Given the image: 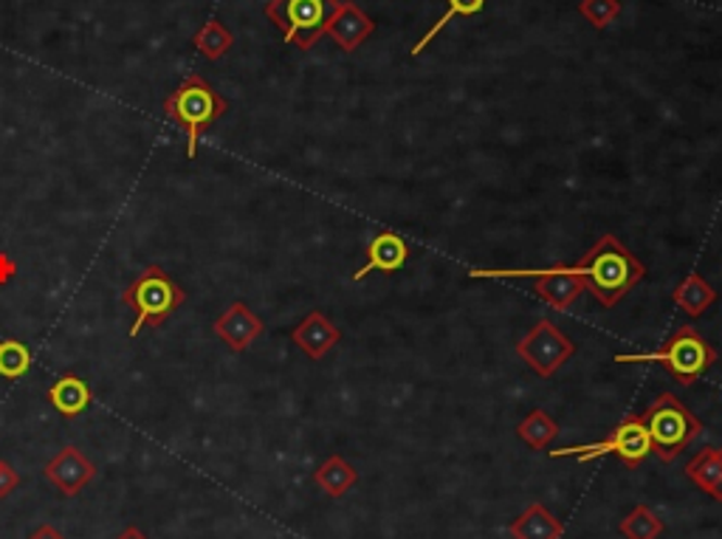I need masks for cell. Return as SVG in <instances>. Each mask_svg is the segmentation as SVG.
Listing matches in <instances>:
<instances>
[{"mask_svg": "<svg viewBox=\"0 0 722 539\" xmlns=\"http://www.w3.org/2000/svg\"><path fill=\"white\" fill-rule=\"evenodd\" d=\"M372 32H376V23H372V17H367V14L362 12L356 3H351V0H342L337 9V14L330 17L328 32H325V35L333 37L339 49L347 51V54H353V51H356L358 46H362V42L372 35Z\"/></svg>", "mask_w": 722, "mask_h": 539, "instance_id": "obj_14", "label": "cell"}, {"mask_svg": "<svg viewBox=\"0 0 722 539\" xmlns=\"http://www.w3.org/2000/svg\"><path fill=\"white\" fill-rule=\"evenodd\" d=\"M42 475H46L49 484H54L56 489L63 491L65 498H77L79 491L97 477V466L77 447H65L46 463Z\"/></svg>", "mask_w": 722, "mask_h": 539, "instance_id": "obj_10", "label": "cell"}, {"mask_svg": "<svg viewBox=\"0 0 722 539\" xmlns=\"http://www.w3.org/2000/svg\"><path fill=\"white\" fill-rule=\"evenodd\" d=\"M226 111H229V102H226L204 77H198V74H187L176 91L164 99V113H167L178 127H183V134H187V159H195L198 139H201L206 127L215 125Z\"/></svg>", "mask_w": 722, "mask_h": 539, "instance_id": "obj_2", "label": "cell"}, {"mask_svg": "<svg viewBox=\"0 0 722 539\" xmlns=\"http://www.w3.org/2000/svg\"><path fill=\"white\" fill-rule=\"evenodd\" d=\"M192 46H195L206 60H220V57L229 54V49L235 46V35L220 21H210L198 28Z\"/></svg>", "mask_w": 722, "mask_h": 539, "instance_id": "obj_22", "label": "cell"}, {"mask_svg": "<svg viewBox=\"0 0 722 539\" xmlns=\"http://www.w3.org/2000/svg\"><path fill=\"white\" fill-rule=\"evenodd\" d=\"M547 455L575 457L579 463L598 461V457L604 455H616L626 469H638L641 463L653 455V438H649V429H646L644 418L630 413L612 429L610 438H604V441L598 443H582V447H561L554 449V452H547Z\"/></svg>", "mask_w": 722, "mask_h": 539, "instance_id": "obj_8", "label": "cell"}, {"mask_svg": "<svg viewBox=\"0 0 722 539\" xmlns=\"http://www.w3.org/2000/svg\"><path fill=\"white\" fill-rule=\"evenodd\" d=\"M407 260H409L407 240L401 238V235H395V231L384 229L370 240V246H367V263L358 268L356 274H353V280L362 283L367 274H372V272L395 274L407 266Z\"/></svg>", "mask_w": 722, "mask_h": 539, "instance_id": "obj_12", "label": "cell"}, {"mask_svg": "<svg viewBox=\"0 0 722 539\" xmlns=\"http://www.w3.org/2000/svg\"><path fill=\"white\" fill-rule=\"evenodd\" d=\"M339 3L342 0H268L266 17L280 28L282 40L308 51L319 37H325Z\"/></svg>", "mask_w": 722, "mask_h": 539, "instance_id": "obj_7", "label": "cell"}, {"mask_svg": "<svg viewBox=\"0 0 722 539\" xmlns=\"http://www.w3.org/2000/svg\"><path fill=\"white\" fill-rule=\"evenodd\" d=\"M17 484H21V475H17L7 461H0V500L9 498V494L17 489Z\"/></svg>", "mask_w": 722, "mask_h": 539, "instance_id": "obj_26", "label": "cell"}, {"mask_svg": "<svg viewBox=\"0 0 722 539\" xmlns=\"http://www.w3.org/2000/svg\"><path fill=\"white\" fill-rule=\"evenodd\" d=\"M28 539H65V537L56 531L54 526H49V523H46V526H40L37 531H31V537H28Z\"/></svg>", "mask_w": 722, "mask_h": 539, "instance_id": "obj_28", "label": "cell"}, {"mask_svg": "<svg viewBox=\"0 0 722 539\" xmlns=\"http://www.w3.org/2000/svg\"><path fill=\"white\" fill-rule=\"evenodd\" d=\"M469 277L471 280H531L533 294L556 311H568L587 291V280L575 263L554 268H474Z\"/></svg>", "mask_w": 722, "mask_h": 539, "instance_id": "obj_6", "label": "cell"}, {"mask_svg": "<svg viewBox=\"0 0 722 539\" xmlns=\"http://www.w3.org/2000/svg\"><path fill=\"white\" fill-rule=\"evenodd\" d=\"M116 539H148V537H144V534H141L139 528H134V526H130V528H125V531H122L119 537H116Z\"/></svg>", "mask_w": 722, "mask_h": 539, "instance_id": "obj_29", "label": "cell"}, {"mask_svg": "<svg viewBox=\"0 0 722 539\" xmlns=\"http://www.w3.org/2000/svg\"><path fill=\"white\" fill-rule=\"evenodd\" d=\"M483 7H485V0H446V12H443L441 17H438V21L432 23V28H429L427 35L421 37V40L415 42V46H413V57L423 54V51L429 49V42L435 40V37L441 35L443 28L449 26V23L455 21V17H471V14L483 12Z\"/></svg>", "mask_w": 722, "mask_h": 539, "instance_id": "obj_21", "label": "cell"}, {"mask_svg": "<svg viewBox=\"0 0 722 539\" xmlns=\"http://www.w3.org/2000/svg\"><path fill=\"white\" fill-rule=\"evenodd\" d=\"M641 418L653 438V452L663 463L677 461L683 449L702 435V421L674 392H660Z\"/></svg>", "mask_w": 722, "mask_h": 539, "instance_id": "obj_4", "label": "cell"}, {"mask_svg": "<svg viewBox=\"0 0 722 539\" xmlns=\"http://www.w3.org/2000/svg\"><path fill=\"white\" fill-rule=\"evenodd\" d=\"M31 371V351L17 339H0V376L17 381Z\"/></svg>", "mask_w": 722, "mask_h": 539, "instance_id": "obj_24", "label": "cell"}, {"mask_svg": "<svg viewBox=\"0 0 722 539\" xmlns=\"http://www.w3.org/2000/svg\"><path fill=\"white\" fill-rule=\"evenodd\" d=\"M291 339H294V344L305 356L319 362V359H325L337 348L339 339H342V330L330 323V316H325L322 311H311V314L291 330Z\"/></svg>", "mask_w": 722, "mask_h": 539, "instance_id": "obj_13", "label": "cell"}, {"mask_svg": "<svg viewBox=\"0 0 722 539\" xmlns=\"http://www.w3.org/2000/svg\"><path fill=\"white\" fill-rule=\"evenodd\" d=\"M517 353L536 376L550 378L573 359L575 344L559 325H554L550 319H540L525 337L519 339Z\"/></svg>", "mask_w": 722, "mask_h": 539, "instance_id": "obj_9", "label": "cell"}, {"mask_svg": "<svg viewBox=\"0 0 722 539\" xmlns=\"http://www.w3.org/2000/svg\"><path fill=\"white\" fill-rule=\"evenodd\" d=\"M316 486L328 494V498H344L353 486L358 484V472L353 463L344 461L342 455H330L328 461L314 472Z\"/></svg>", "mask_w": 722, "mask_h": 539, "instance_id": "obj_19", "label": "cell"}, {"mask_svg": "<svg viewBox=\"0 0 722 539\" xmlns=\"http://www.w3.org/2000/svg\"><path fill=\"white\" fill-rule=\"evenodd\" d=\"M618 364H660L667 367L681 385H695L697 378L714 367L717 351L695 328H677L669 339H663L658 351L649 353H616Z\"/></svg>", "mask_w": 722, "mask_h": 539, "instance_id": "obj_3", "label": "cell"}, {"mask_svg": "<svg viewBox=\"0 0 722 539\" xmlns=\"http://www.w3.org/2000/svg\"><path fill=\"white\" fill-rule=\"evenodd\" d=\"M187 294H183V288L176 286V280L164 272L162 266H148L144 272L136 277L130 286L125 288V294H122V302L130 305L136 314L134 325H130V337L136 339L141 328H159L169 319V314L183 305Z\"/></svg>", "mask_w": 722, "mask_h": 539, "instance_id": "obj_5", "label": "cell"}, {"mask_svg": "<svg viewBox=\"0 0 722 539\" xmlns=\"http://www.w3.org/2000/svg\"><path fill=\"white\" fill-rule=\"evenodd\" d=\"M212 328H215L218 339L229 348V351L243 353L249 351V344H252L254 339H259V334L266 330V325H263V319H259L245 302H232V305L215 319Z\"/></svg>", "mask_w": 722, "mask_h": 539, "instance_id": "obj_11", "label": "cell"}, {"mask_svg": "<svg viewBox=\"0 0 722 539\" xmlns=\"http://www.w3.org/2000/svg\"><path fill=\"white\" fill-rule=\"evenodd\" d=\"M14 277H17V263L9 252H0V286H9Z\"/></svg>", "mask_w": 722, "mask_h": 539, "instance_id": "obj_27", "label": "cell"}, {"mask_svg": "<svg viewBox=\"0 0 722 539\" xmlns=\"http://www.w3.org/2000/svg\"><path fill=\"white\" fill-rule=\"evenodd\" d=\"M49 401L60 415H65V418H77V415H83L85 410L91 406L93 392L85 378L68 373V376L56 378L54 385L49 387Z\"/></svg>", "mask_w": 722, "mask_h": 539, "instance_id": "obj_15", "label": "cell"}, {"mask_svg": "<svg viewBox=\"0 0 722 539\" xmlns=\"http://www.w3.org/2000/svg\"><path fill=\"white\" fill-rule=\"evenodd\" d=\"M688 480L700 491H706L711 500L722 503V449L706 447L700 449L686 466Z\"/></svg>", "mask_w": 722, "mask_h": 539, "instance_id": "obj_17", "label": "cell"}, {"mask_svg": "<svg viewBox=\"0 0 722 539\" xmlns=\"http://www.w3.org/2000/svg\"><path fill=\"white\" fill-rule=\"evenodd\" d=\"M517 435L528 443V447L542 452V449L550 447V441L559 435V424H556L545 410H531V415H525V418L519 421Z\"/></svg>", "mask_w": 722, "mask_h": 539, "instance_id": "obj_20", "label": "cell"}, {"mask_svg": "<svg viewBox=\"0 0 722 539\" xmlns=\"http://www.w3.org/2000/svg\"><path fill=\"white\" fill-rule=\"evenodd\" d=\"M579 12H582V17L590 26L601 32L621 14V0H582Z\"/></svg>", "mask_w": 722, "mask_h": 539, "instance_id": "obj_25", "label": "cell"}, {"mask_svg": "<svg viewBox=\"0 0 722 539\" xmlns=\"http://www.w3.org/2000/svg\"><path fill=\"white\" fill-rule=\"evenodd\" d=\"M717 288L709 286V283L702 280L697 272H688L686 277L681 280V286L672 291L674 305L688 316H700L706 314V309H711L717 302Z\"/></svg>", "mask_w": 722, "mask_h": 539, "instance_id": "obj_18", "label": "cell"}, {"mask_svg": "<svg viewBox=\"0 0 722 539\" xmlns=\"http://www.w3.org/2000/svg\"><path fill=\"white\" fill-rule=\"evenodd\" d=\"M514 539H561L565 537V523L556 514H550L542 503H531L508 526Z\"/></svg>", "mask_w": 722, "mask_h": 539, "instance_id": "obj_16", "label": "cell"}, {"mask_svg": "<svg viewBox=\"0 0 722 539\" xmlns=\"http://www.w3.org/2000/svg\"><path fill=\"white\" fill-rule=\"evenodd\" d=\"M618 531L624 534L626 539H658L663 534V519L649 509V505H635L624 519Z\"/></svg>", "mask_w": 722, "mask_h": 539, "instance_id": "obj_23", "label": "cell"}, {"mask_svg": "<svg viewBox=\"0 0 722 539\" xmlns=\"http://www.w3.org/2000/svg\"><path fill=\"white\" fill-rule=\"evenodd\" d=\"M587 280V291L601 309H612L646 277V266L616 235H601L575 263Z\"/></svg>", "mask_w": 722, "mask_h": 539, "instance_id": "obj_1", "label": "cell"}]
</instances>
